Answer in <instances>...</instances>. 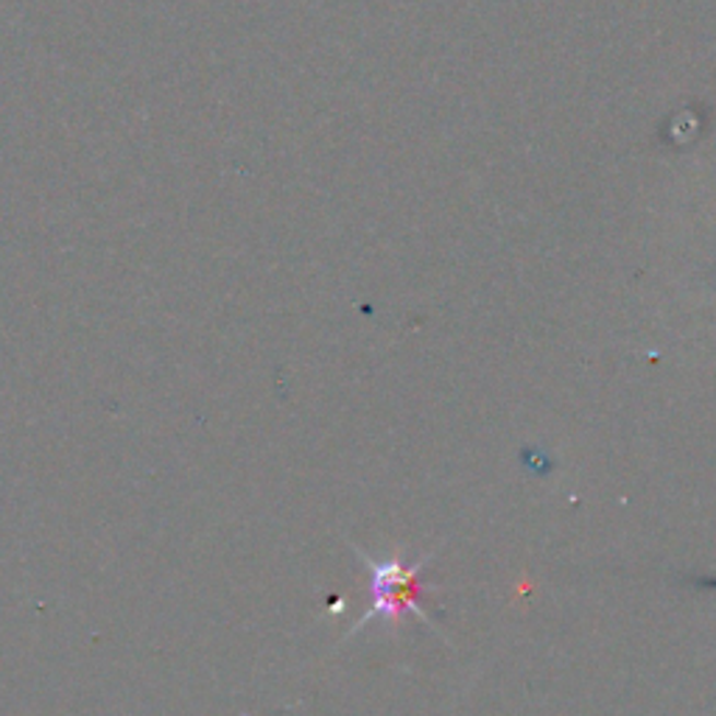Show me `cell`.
Segmentation results:
<instances>
[{
  "label": "cell",
  "mask_w": 716,
  "mask_h": 716,
  "mask_svg": "<svg viewBox=\"0 0 716 716\" xmlns=\"http://www.w3.org/2000/svg\"><path fill=\"white\" fill-rule=\"evenodd\" d=\"M362 557L364 568L369 574L367 583V610L359 619L353 630L367 627V622H375L380 619L384 624H398L400 615L403 613H414L420 622L432 624L425 619V613L420 610L418 605V594H420V568H425V560H420L418 565H409L406 568L400 563V554H392L387 560H373L369 554L359 552Z\"/></svg>",
  "instance_id": "cell-1"
}]
</instances>
